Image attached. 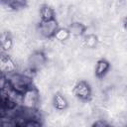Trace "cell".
<instances>
[{
	"label": "cell",
	"instance_id": "cell-1",
	"mask_svg": "<svg viewBox=\"0 0 127 127\" xmlns=\"http://www.w3.org/2000/svg\"><path fill=\"white\" fill-rule=\"evenodd\" d=\"M33 84L34 82L32 77L26 73H21L19 71H16L9 75L1 73V88H5L7 86V89L20 97Z\"/></svg>",
	"mask_w": 127,
	"mask_h": 127
},
{
	"label": "cell",
	"instance_id": "cell-2",
	"mask_svg": "<svg viewBox=\"0 0 127 127\" xmlns=\"http://www.w3.org/2000/svg\"><path fill=\"white\" fill-rule=\"evenodd\" d=\"M27 62L30 72L37 73L48 64V56L44 50H35L30 54Z\"/></svg>",
	"mask_w": 127,
	"mask_h": 127
},
{
	"label": "cell",
	"instance_id": "cell-3",
	"mask_svg": "<svg viewBox=\"0 0 127 127\" xmlns=\"http://www.w3.org/2000/svg\"><path fill=\"white\" fill-rule=\"evenodd\" d=\"M72 94L82 102H89L92 99V87L85 79H79L72 87Z\"/></svg>",
	"mask_w": 127,
	"mask_h": 127
},
{
	"label": "cell",
	"instance_id": "cell-4",
	"mask_svg": "<svg viewBox=\"0 0 127 127\" xmlns=\"http://www.w3.org/2000/svg\"><path fill=\"white\" fill-rule=\"evenodd\" d=\"M41 101L40 91L38 87L33 84L22 96H21V102L22 106L28 109H34L38 110V106Z\"/></svg>",
	"mask_w": 127,
	"mask_h": 127
},
{
	"label": "cell",
	"instance_id": "cell-5",
	"mask_svg": "<svg viewBox=\"0 0 127 127\" xmlns=\"http://www.w3.org/2000/svg\"><path fill=\"white\" fill-rule=\"evenodd\" d=\"M60 28L59 22L57 19L52 21H40L37 24V31L40 33V35L47 40L55 39V35Z\"/></svg>",
	"mask_w": 127,
	"mask_h": 127
},
{
	"label": "cell",
	"instance_id": "cell-6",
	"mask_svg": "<svg viewBox=\"0 0 127 127\" xmlns=\"http://www.w3.org/2000/svg\"><path fill=\"white\" fill-rule=\"evenodd\" d=\"M0 68L1 73L5 75H9L18 71V67L14 60L11 58L9 53L0 52Z\"/></svg>",
	"mask_w": 127,
	"mask_h": 127
},
{
	"label": "cell",
	"instance_id": "cell-7",
	"mask_svg": "<svg viewBox=\"0 0 127 127\" xmlns=\"http://www.w3.org/2000/svg\"><path fill=\"white\" fill-rule=\"evenodd\" d=\"M111 69L110 62L105 58H100L96 61L94 65V76L97 79H103Z\"/></svg>",
	"mask_w": 127,
	"mask_h": 127
},
{
	"label": "cell",
	"instance_id": "cell-8",
	"mask_svg": "<svg viewBox=\"0 0 127 127\" xmlns=\"http://www.w3.org/2000/svg\"><path fill=\"white\" fill-rule=\"evenodd\" d=\"M52 104L57 111H64L68 108V100L61 91H57L53 95Z\"/></svg>",
	"mask_w": 127,
	"mask_h": 127
},
{
	"label": "cell",
	"instance_id": "cell-9",
	"mask_svg": "<svg viewBox=\"0 0 127 127\" xmlns=\"http://www.w3.org/2000/svg\"><path fill=\"white\" fill-rule=\"evenodd\" d=\"M67 29L69 30L71 36L75 38H82L87 31V27L85 24L79 21H72L71 23L68 24Z\"/></svg>",
	"mask_w": 127,
	"mask_h": 127
},
{
	"label": "cell",
	"instance_id": "cell-10",
	"mask_svg": "<svg viewBox=\"0 0 127 127\" xmlns=\"http://www.w3.org/2000/svg\"><path fill=\"white\" fill-rule=\"evenodd\" d=\"M39 15H40V21H45L46 22V21H52V20L56 19L55 9L47 3H44L40 6Z\"/></svg>",
	"mask_w": 127,
	"mask_h": 127
},
{
	"label": "cell",
	"instance_id": "cell-11",
	"mask_svg": "<svg viewBox=\"0 0 127 127\" xmlns=\"http://www.w3.org/2000/svg\"><path fill=\"white\" fill-rule=\"evenodd\" d=\"M1 3L12 11H20L28 7V0H1Z\"/></svg>",
	"mask_w": 127,
	"mask_h": 127
},
{
	"label": "cell",
	"instance_id": "cell-12",
	"mask_svg": "<svg viewBox=\"0 0 127 127\" xmlns=\"http://www.w3.org/2000/svg\"><path fill=\"white\" fill-rule=\"evenodd\" d=\"M82 44H83L84 48H86L88 50H94L97 48V46L99 44L98 36L93 33H86L82 37Z\"/></svg>",
	"mask_w": 127,
	"mask_h": 127
},
{
	"label": "cell",
	"instance_id": "cell-13",
	"mask_svg": "<svg viewBox=\"0 0 127 127\" xmlns=\"http://www.w3.org/2000/svg\"><path fill=\"white\" fill-rule=\"evenodd\" d=\"M13 48V36L9 31H4L1 34V52L9 53Z\"/></svg>",
	"mask_w": 127,
	"mask_h": 127
},
{
	"label": "cell",
	"instance_id": "cell-14",
	"mask_svg": "<svg viewBox=\"0 0 127 127\" xmlns=\"http://www.w3.org/2000/svg\"><path fill=\"white\" fill-rule=\"evenodd\" d=\"M70 37H71V34L67 29V27H60L55 35V39L61 43L66 42L67 40L70 39Z\"/></svg>",
	"mask_w": 127,
	"mask_h": 127
},
{
	"label": "cell",
	"instance_id": "cell-15",
	"mask_svg": "<svg viewBox=\"0 0 127 127\" xmlns=\"http://www.w3.org/2000/svg\"><path fill=\"white\" fill-rule=\"evenodd\" d=\"M92 127H108L110 126V123L107 122L105 119H97L91 124Z\"/></svg>",
	"mask_w": 127,
	"mask_h": 127
},
{
	"label": "cell",
	"instance_id": "cell-16",
	"mask_svg": "<svg viewBox=\"0 0 127 127\" xmlns=\"http://www.w3.org/2000/svg\"><path fill=\"white\" fill-rule=\"evenodd\" d=\"M121 23H122V27H123V29L127 32V16H125V17L122 18Z\"/></svg>",
	"mask_w": 127,
	"mask_h": 127
},
{
	"label": "cell",
	"instance_id": "cell-17",
	"mask_svg": "<svg viewBox=\"0 0 127 127\" xmlns=\"http://www.w3.org/2000/svg\"><path fill=\"white\" fill-rule=\"evenodd\" d=\"M125 91H126V93H127V84L125 85Z\"/></svg>",
	"mask_w": 127,
	"mask_h": 127
},
{
	"label": "cell",
	"instance_id": "cell-18",
	"mask_svg": "<svg viewBox=\"0 0 127 127\" xmlns=\"http://www.w3.org/2000/svg\"><path fill=\"white\" fill-rule=\"evenodd\" d=\"M126 126H127V123H126Z\"/></svg>",
	"mask_w": 127,
	"mask_h": 127
}]
</instances>
